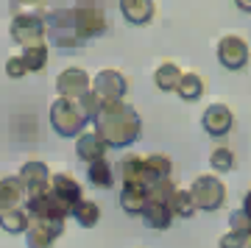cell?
Wrapping results in <instances>:
<instances>
[{
	"mask_svg": "<svg viewBox=\"0 0 251 248\" xmlns=\"http://www.w3.org/2000/svg\"><path fill=\"white\" fill-rule=\"evenodd\" d=\"M56 89H59V98L81 100L87 92H92V81H90V75L81 70V67H67V70L59 73V78H56Z\"/></svg>",
	"mask_w": 251,
	"mask_h": 248,
	"instance_id": "cell-10",
	"label": "cell"
},
{
	"mask_svg": "<svg viewBox=\"0 0 251 248\" xmlns=\"http://www.w3.org/2000/svg\"><path fill=\"white\" fill-rule=\"evenodd\" d=\"M218 62L224 64L226 70H243L249 64V45L246 39L237 34H226L218 42Z\"/></svg>",
	"mask_w": 251,
	"mask_h": 248,
	"instance_id": "cell-9",
	"label": "cell"
},
{
	"mask_svg": "<svg viewBox=\"0 0 251 248\" xmlns=\"http://www.w3.org/2000/svg\"><path fill=\"white\" fill-rule=\"evenodd\" d=\"M173 162L165 153H148V156H128L120 162V178L123 184H140L151 190L162 178H171Z\"/></svg>",
	"mask_w": 251,
	"mask_h": 248,
	"instance_id": "cell-2",
	"label": "cell"
},
{
	"mask_svg": "<svg viewBox=\"0 0 251 248\" xmlns=\"http://www.w3.org/2000/svg\"><path fill=\"white\" fill-rule=\"evenodd\" d=\"M237 9H240V11H251V3H237Z\"/></svg>",
	"mask_w": 251,
	"mask_h": 248,
	"instance_id": "cell-34",
	"label": "cell"
},
{
	"mask_svg": "<svg viewBox=\"0 0 251 248\" xmlns=\"http://www.w3.org/2000/svg\"><path fill=\"white\" fill-rule=\"evenodd\" d=\"M25 209L31 218H48V221H67V215H73V206L67 201H62L56 193L48 190L45 195H36V198H28Z\"/></svg>",
	"mask_w": 251,
	"mask_h": 248,
	"instance_id": "cell-8",
	"label": "cell"
},
{
	"mask_svg": "<svg viewBox=\"0 0 251 248\" xmlns=\"http://www.w3.org/2000/svg\"><path fill=\"white\" fill-rule=\"evenodd\" d=\"M229 223H232V231H251V218L243 209L229 215Z\"/></svg>",
	"mask_w": 251,
	"mask_h": 248,
	"instance_id": "cell-32",
	"label": "cell"
},
{
	"mask_svg": "<svg viewBox=\"0 0 251 248\" xmlns=\"http://www.w3.org/2000/svg\"><path fill=\"white\" fill-rule=\"evenodd\" d=\"M28 73V67H25V62H23V56H9L6 59V75L9 78H23Z\"/></svg>",
	"mask_w": 251,
	"mask_h": 248,
	"instance_id": "cell-31",
	"label": "cell"
},
{
	"mask_svg": "<svg viewBox=\"0 0 251 248\" xmlns=\"http://www.w3.org/2000/svg\"><path fill=\"white\" fill-rule=\"evenodd\" d=\"M11 39L17 45H23V50L28 48H36V45H45V34H48V23L42 14H17L11 20V28H9Z\"/></svg>",
	"mask_w": 251,
	"mask_h": 248,
	"instance_id": "cell-5",
	"label": "cell"
},
{
	"mask_svg": "<svg viewBox=\"0 0 251 248\" xmlns=\"http://www.w3.org/2000/svg\"><path fill=\"white\" fill-rule=\"evenodd\" d=\"M64 231L62 221H48V218H34L31 229L25 231L28 248H53L56 237Z\"/></svg>",
	"mask_w": 251,
	"mask_h": 248,
	"instance_id": "cell-11",
	"label": "cell"
},
{
	"mask_svg": "<svg viewBox=\"0 0 251 248\" xmlns=\"http://www.w3.org/2000/svg\"><path fill=\"white\" fill-rule=\"evenodd\" d=\"M73 218L78 221V226L92 229V226H98V221H100V206L95 204V201H90V198H84V201L73 209Z\"/></svg>",
	"mask_w": 251,
	"mask_h": 248,
	"instance_id": "cell-23",
	"label": "cell"
},
{
	"mask_svg": "<svg viewBox=\"0 0 251 248\" xmlns=\"http://www.w3.org/2000/svg\"><path fill=\"white\" fill-rule=\"evenodd\" d=\"M48 23V34H50V42L59 45V48H78L81 36L75 31V23H73V6H50L45 14Z\"/></svg>",
	"mask_w": 251,
	"mask_h": 248,
	"instance_id": "cell-4",
	"label": "cell"
},
{
	"mask_svg": "<svg viewBox=\"0 0 251 248\" xmlns=\"http://www.w3.org/2000/svg\"><path fill=\"white\" fill-rule=\"evenodd\" d=\"M190 193L196 198L198 209H204V212H215L226 201V187L218 176H204V173L196 176V181L190 184Z\"/></svg>",
	"mask_w": 251,
	"mask_h": 248,
	"instance_id": "cell-7",
	"label": "cell"
},
{
	"mask_svg": "<svg viewBox=\"0 0 251 248\" xmlns=\"http://www.w3.org/2000/svg\"><path fill=\"white\" fill-rule=\"evenodd\" d=\"M151 204V195L148 190L140 184H123V193H120V206H123V212L128 215H145Z\"/></svg>",
	"mask_w": 251,
	"mask_h": 248,
	"instance_id": "cell-17",
	"label": "cell"
},
{
	"mask_svg": "<svg viewBox=\"0 0 251 248\" xmlns=\"http://www.w3.org/2000/svg\"><path fill=\"white\" fill-rule=\"evenodd\" d=\"M249 248H251V240H249Z\"/></svg>",
	"mask_w": 251,
	"mask_h": 248,
	"instance_id": "cell-35",
	"label": "cell"
},
{
	"mask_svg": "<svg viewBox=\"0 0 251 248\" xmlns=\"http://www.w3.org/2000/svg\"><path fill=\"white\" fill-rule=\"evenodd\" d=\"M92 125H95L92 131H98L109 148H128L131 142L140 140V131H143L140 115L134 112V106L123 100H106Z\"/></svg>",
	"mask_w": 251,
	"mask_h": 248,
	"instance_id": "cell-1",
	"label": "cell"
},
{
	"mask_svg": "<svg viewBox=\"0 0 251 248\" xmlns=\"http://www.w3.org/2000/svg\"><path fill=\"white\" fill-rule=\"evenodd\" d=\"M78 103H81V109H84L87 120H92V123H95V120H98V115H100V109H103V103H106V100H103V98H100L98 92H95V89H92V92H87V95L81 98Z\"/></svg>",
	"mask_w": 251,
	"mask_h": 248,
	"instance_id": "cell-28",
	"label": "cell"
},
{
	"mask_svg": "<svg viewBox=\"0 0 251 248\" xmlns=\"http://www.w3.org/2000/svg\"><path fill=\"white\" fill-rule=\"evenodd\" d=\"M120 11H123V17L131 23V25H145V23H151L153 20V6L151 0H123L120 3Z\"/></svg>",
	"mask_w": 251,
	"mask_h": 248,
	"instance_id": "cell-19",
	"label": "cell"
},
{
	"mask_svg": "<svg viewBox=\"0 0 251 248\" xmlns=\"http://www.w3.org/2000/svg\"><path fill=\"white\" fill-rule=\"evenodd\" d=\"M204 95V78L198 73H184L179 84V98L181 100H198Z\"/></svg>",
	"mask_w": 251,
	"mask_h": 248,
	"instance_id": "cell-24",
	"label": "cell"
},
{
	"mask_svg": "<svg viewBox=\"0 0 251 248\" xmlns=\"http://www.w3.org/2000/svg\"><path fill=\"white\" fill-rule=\"evenodd\" d=\"M31 215H28L25 206H17V209H6V212H0V226L11 234H20V231H28L31 229Z\"/></svg>",
	"mask_w": 251,
	"mask_h": 248,
	"instance_id": "cell-22",
	"label": "cell"
},
{
	"mask_svg": "<svg viewBox=\"0 0 251 248\" xmlns=\"http://www.w3.org/2000/svg\"><path fill=\"white\" fill-rule=\"evenodd\" d=\"M249 240H251V231H226L218 248H249Z\"/></svg>",
	"mask_w": 251,
	"mask_h": 248,
	"instance_id": "cell-30",
	"label": "cell"
},
{
	"mask_svg": "<svg viewBox=\"0 0 251 248\" xmlns=\"http://www.w3.org/2000/svg\"><path fill=\"white\" fill-rule=\"evenodd\" d=\"M20 178H23L25 187H28V198H36V195H45L48 190H50V178H53V173H50V168H48L45 162L31 159V162L23 165Z\"/></svg>",
	"mask_w": 251,
	"mask_h": 248,
	"instance_id": "cell-12",
	"label": "cell"
},
{
	"mask_svg": "<svg viewBox=\"0 0 251 248\" xmlns=\"http://www.w3.org/2000/svg\"><path fill=\"white\" fill-rule=\"evenodd\" d=\"M23 62H25L28 73H42L48 64V45H36V48L23 50Z\"/></svg>",
	"mask_w": 251,
	"mask_h": 248,
	"instance_id": "cell-27",
	"label": "cell"
},
{
	"mask_svg": "<svg viewBox=\"0 0 251 248\" xmlns=\"http://www.w3.org/2000/svg\"><path fill=\"white\" fill-rule=\"evenodd\" d=\"M92 89H95L103 100H123L128 84H126L123 73H117V70H100L98 75L92 78Z\"/></svg>",
	"mask_w": 251,
	"mask_h": 248,
	"instance_id": "cell-13",
	"label": "cell"
},
{
	"mask_svg": "<svg viewBox=\"0 0 251 248\" xmlns=\"http://www.w3.org/2000/svg\"><path fill=\"white\" fill-rule=\"evenodd\" d=\"M240 209H243V212H246V215L251 218V190H249V195H246V201H243V206H240Z\"/></svg>",
	"mask_w": 251,
	"mask_h": 248,
	"instance_id": "cell-33",
	"label": "cell"
},
{
	"mask_svg": "<svg viewBox=\"0 0 251 248\" xmlns=\"http://www.w3.org/2000/svg\"><path fill=\"white\" fill-rule=\"evenodd\" d=\"M87 176H90V184L100 187V190L112 187V181H115V176H112V165H109L106 159H100V162H92V165H87Z\"/></svg>",
	"mask_w": 251,
	"mask_h": 248,
	"instance_id": "cell-25",
	"label": "cell"
},
{
	"mask_svg": "<svg viewBox=\"0 0 251 248\" xmlns=\"http://www.w3.org/2000/svg\"><path fill=\"white\" fill-rule=\"evenodd\" d=\"M50 193H56L62 201H67L73 209L84 201V195H81V184L73 176H67V173H53V178H50Z\"/></svg>",
	"mask_w": 251,
	"mask_h": 248,
	"instance_id": "cell-18",
	"label": "cell"
},
{
	"mask_svg": "<svg viewBox=\"0 0 251 248\" xmlns=\"http://www.w3.org/2000/svg\"><path fill=\"white\" fill-rule=\"evenodd\" d=\"M181 75H184V73L179 70V64L165 62V64H159V67H156V73H153V84H156L162 92H179Z\"/></svg>",
	"mask_w": 251,
	"mask_h": 248,
	"instance_id": "cell-21",
	"label": "cell"
},
{
	"mask_svg": "<svg viewBox=\"0 0 251 248\" xmlns=\"http://www.w3.org/2000/svg\"><path fill=\"white\" fill-rule=\"evenodd\" d=\"M201 123H204V131L209 134V137H224V134L232 131L234 115H232V109L226 106V103H212V106L204 112Z\"/></svg>",
	"mask_w": 251,
	"mask_h": 248,
	"instance_id": "cell-14",
	"label": "cell"
},
{
	"mask_svg": "<svg viewBox=\"0 0 251 248\" xmlns=\"http://www.w3.org/2000/svg\"><path fill=\"white\" fill-rule=\"evenodd\" d=\"M87 115H84V109H81L78 100H70V98H56L53 103H50V125H53V131L59 137H75L78 140L84 128H87Z\"/></svg>",
	"mask_w": 251,
	"mask_h": 248,
	"instance_id": "cell-3",
	"label": "cell"
},
{
	"mask_svg": "<svg viewBox=\"0 0 251 248\" xmlns=\"http://www.w3.org/2000/svg\"><path fill=\"white\" fill-rule=\"evenodd\" d=\"M173 218H176V215H173L171 204H159V201H151L148 209H145V215H143L145 226H148V229H159V231L171 229Z\"/></svg>",
	"mask_w": 251,
	"mask_h": 248,
	"instance_id": "cell-20",
	"label": "cell"
},
{
	"mask_svg": "<svg viewBox=\"0 0 251 248\" xmlns=\"http://www.w3.org/2000/svg\"><path fill=\"white\" fill-rule=\"evenodd\" d=\"M73 23L81 42H87L106 31V11L100 3H73Z\"/></svg>",
	"mask_w": 251,
	"mask_h": 248,
	"instance_id": "cell-6",
	"label": "cell"
},
{
	"mask_svg": "<svg viewBox=\"0 0 251 248\" xmlns=\"http://www.w3.org/2000/svg\"><path fill=\"white\" fill-rule=\"evenodd\" d=\"M171 209L179 218H193L198 212V204H196V198H193L190 190H176V195L171 198Z\"/></svg>",
	"mask_w": 251,
	"mask_h": 248,
	"instance_id": "cell-26",
	"label": "cell"
},
{
	"mask_svg": "<svg viewBox=\"0 0 251 248\" xmlns=\"http://www.w3.org/2000/svg\"><path fill=\"white\" fill-rule=\"evenodd\" d=\"M106 151H109V145L100 140L98 131H84L78 140H75V153H78V159L87 162V165L106 159Z\"/></svg>",
	"mask_w": 251,
	"mask_h": 248,
	"instance_id": "cell-15",
	"label": "cell"
},
{
	"mask_svg": "<svg viewBox=\"0 0 251 248\" xmlns=\"http://www.w3.org/2000/svg\"><path fill=\"white\" fill-rule=\"evenodd\" d=\"M23 201H28V187L20 176H6L0 181V212L6 209H17L23 206Z\"/></svg>",
	"mask_w": 251,
	"mask_h": 248,
	"instance_id": "cell-16",
	"label": "cell"
},
{
	"mask_svg": "<svg viewBox=\"0 0 251 248\" xmlns=\"http://www.w3.org/2000/svg\"><path fill=\"white\" fill-rule=\"evenodd\" d=\"M209 165L218 170V173H229L234 168V153L229 148H215V151L209 153Z\"/></svg>",
	"mask_w": 251,
	"mask_h": 248,
	"instance_id": "cell-29",
	"label": "cell"
}]
</instances>
